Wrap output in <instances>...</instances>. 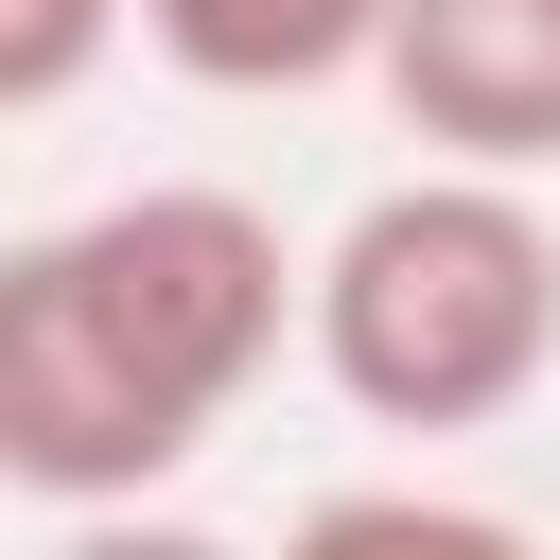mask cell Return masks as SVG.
I'll list each match as a JSON object with an SVG mask.
<instances>
[{
    "label": "cell",
    "instance_id": "1",
    "mask_svg": "<svg viewBox=\"0 0 560 560\" xmlns=\"http://www.w3.org/2000/svg\"><path fill=\"white\" fill-rule=\"evenodd\" d=\"M298 350V245L280 210L158 175L70 228L0 245V490L18 508H122L175 490L262 368Z\"/></svg>",
    "mask_w": 560,
    "mask_h": 560
},
{
    "label": "cell",
    "instance_id": "2",
    "mask_svg": "<svg viewBox=\"0 0 560 560\" xmlns=\"http://www.w3.org/2000/svg\"><path fill=\"white\" fill-rule=\"evenodd\" d=\"M298 350L368 438H490L542 402L560 368V228L525 175L490 158H420L385 175L315 262H298Z\"/></svg>",
    "mask_w": 560,
    "mask_h": 560
},
{
    "label": "cell",
    "instance_id": "3",
    "mask_svg": "<svg viewBox=\"0 0 560 560\" xmlns=\"http://www.w3.org/2000/svg\"><path fill=\"white\" fill-rule=\"evenodd\" d=\"M368 88L402 105L420 158L560 175V0H385Z\"/></svg>",
    "mask_w": 560,
    "mask_h": 560
},
{
    "label": "cell",
    "instance_id": "4",
    "mask_svg": "<svg viewBox=\"0 0 560 560\" xmlns=\"http://www.w3.org/2000/svg\"><path fill=\"white\" fill-rule=\"evenodd\" d=\"M385 35V0H140V52L228 88V105H298V88H350Z\"/></svg>",
    "mask_w": 560,
    "mask_h": 560
},
{
    "label": "cell",
    "instance_id": "5",
    "mask_svg": "<svg viewBox=\"0 0 560 560\" xmlns=\"http://www.w3.org/2000/svg\"><path fill=\"white\" fill-rule=\"evenodd\" d=\"M122 35H140V0H0V122L70 105V88H88Z\"/></svg>",
    "mask_w": 560,
    "mask_h": 560
},
{
    "label": "cell",
    "instance_id": "6",
    "mask_svg": "<svg viewBox=\"0 0 560 560\" xmlns=\"http://www.w3.org/2000/svg\"><path fill=\"white\" fill-rule=\"evenodd\" d=\"M298 542H438V560H490L508 508H455V490H332V508H298Z\"/></svg>",
    "mask_w": 560,
    "mask_h": 560
}]
</instances>
